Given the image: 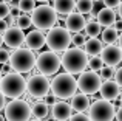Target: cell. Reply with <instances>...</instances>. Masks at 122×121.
I'll return each mask as SVG.
<instances>
[{
	"instance_id": "18",
	"label": "cell",
	"mask_w": 122,
	"mask_h": 121,
	"mask_svg": "<svg viewBox=\"0 0 122 121\" xmlns=\"http://www.w3.org/2000/svg\"><path fill=\"white\" fill-rule=\"evenodd\" d=\"M96 20L101 23V27H113L114 22H116V12L113 11V8H102L99 9L97 16H96Z\"/></svg>"
},
{
	"instance_id": "41",
	"label": "cell",
	"mask_w": 122,
	"mask_h": 121,
	"mask_svg": "<svg viewBox=\"0 0 122 121\" xmlns=\"http://www.w3.org/2000/svg\"><path fill=\"white\" fill-rule=\"evenodd\" d=\"M117 8H119V9H117V12H119V17L122 19V0H121V3H119V6H117Z\"/></svg>"
},
{
	"instance_id": "4",
	"label": "cell",
	"mask_w": 122,
	"mask_h": 121,
	"mask_svg": "<svg viewBox=\"0 0 122 121\" xmlns=\"http://www.w3.org/2000/svg\"><path fill=\"white\" fill-rule=\"evenodd\" d=\"M9 65L17 73H28L36 67V55L30 48H15L9 56Z\"/></svg>"
},
{
	"instance_id": "45",
	"label": "cell",
	"mask_w": 122,
	"mask_h": 121,
	"mask_svg": "<svg viewBox=\"0 0 122 121\" xmlns=\"http://www.w3.org/2000/svg\"><path fill=\"white\" fill-rule=\"evenodd\" d=\"M0 121H5V116H2V115H0Z\"/></svg>"
},
{
	"instance_id": "17",
	"label": "cell",
	"mask_w": 122,
	"mask_h": 121,
	"mask_svg": "<svg viewBox=\"0 0 122 121\" xmlns=\"http://www.w3.org/2000/svg\"><path fill=\"white\" fill-rule=\"evenodd\" d=\"M25 44L30 50H40L45 45V34L42 33V30H34L25 36Z\"/></svg>"
},
{
	"instance_id": "21",
	"label": "cell",
	"mask_w": 122,
	"mask_h": 121,
	"mask_svg": "<svg viewBox=\"0 0 122 121\" xmlns=\"http://www.w3.org/2000/svg\"><path fill=\"white\" fill-rule=\"evenodd\" d=\"M83 47H85V53L88 56H99L104 48V42L99 40L97 37H90L88 40H85Z\"/></svg>"
},
{
	"instance_id": "7",
	"label": "cell",
	"mask_w": 122,
	"mask_h": 121,
	"mask_svg": "<svg viewBox=\"0 0 122 121\" xmlns=\"http://www.w3.org/2000/svg\"><path fill=\"white\" fill-rule=\"evenodd\" d=\"M31 106L28 101L23 99H11L5 104V120L8 121H30Z\"/></svg>"
},
{
	"instance_id": "20",
	"label": "cell",
	"mask_w": 122,
	"mask_h": 121,
	"mask_svg": "<svg viewBox=\"0 0 122 121\" xmlns=\"http://www.w3.org/2000/svg\"><path fill=\"white\" fill-rule=\"evenodd\" d=\"M53 8L56 9L57 14H60V16H68L70 12L74 11V8H76V0H54Z\"/></svg>"
},
{
	"instance_id": "26",
	"label": "cell",
	"mask_w": 122,
	"mask_h": 121,
	"mask_svg": "<svg viewBox=\"0 0 122 121\" xmlns=\"http://www.w3.org/2000/svg\"><path fill=\"white\" fill-rule=\"evenodd\" d=\"M34 8H36V0H19V9L22 12L30 14L34 11Z\"/></svg>"
},
{
	"instance_id": "29",
	"label": "cell",
	"mask_w": 122,
	"mask_h": 121,
	"mask_svg": "<svg viewBox=\"0 0 122 121\" xmlns=\"http://www.w3.org/2000/svg\"><path fill=\"white\" fill-rule=\"evenodd\" d=\"M99 72H101L99 75H101L102 81H107V79H113L114 78V72H116V70H114L113 67H110V65H105V67H102Z\"/></svg>"
},
{
	"instance_id": "27",
	"label": "cell",
	"mask_w": 122,
	"mask_h": 121,
	"mask_svg": "<svg viewBox=\"0 0 122 121\" xmlns=\"http://www.w3.org/2000/svg\"><path fill=\"white\" fill-rule=\"evenodd\" d=\"M31 25H33V22H31V17L26 14V12H23V14H20L17 17V27L22 28V30H26V28H30Z\"/></svg>"
},
{
	"instance_id": "38",
	"label": "cell",
	"mask_w": 122,
	"mask_h": 121,
	"mask_svg": "<svg viewBox=\"0 0 122 121\" xmlns=\"http://www.w3.org/2000/svg\"><path fill=\"white\" fill-rule=\"evenodd\" d=\"M114 118H116L117 121H122V106L116 110V113H114Z\"/></svg>"
},
{
	"instance_id": "22",
	"label": "cell",
	"mask_w": 122,
	"mask_h": 121,
	"mask_svg": "<svg viewBox=\"0 0 122 121\" xmlns=\"http://www.w3.org/2000/svg\"><path fill=\"white\" fill-rule=\"evenodd\" d=\"M50 113V106H48L45 101H37L31 106V115L37 120H43L48 116Z\"/></svg>"
},
{
	"instance_id": "2",
	"label": "cell",
	"mask_w": 122,
	"mask_h": 121,
	"mask_svg": "<svg viewBox=\"0 0 122 121\" xmlns=\"http://www.w3.org/2000/svg\"><path fill=\"white\" fill-rule=\"evenodd\" d=\"M0 90L5 95V98H11V99L20 98L26 90V79L22 76V73H17L12 70L2 78Z\"/></svg>"
},
{
	"instance_id": "9",
	"label": "cell",
	"mask_w": 122,
	"mask_h": 121,
	"mask_svg": "<svg viewBox=\"0 0 122 121\" xmlns=\"http://www.w3.org/2000/svg\"><path fill=\"white\" fill-rule=\"evenodd\" d=\"M60 65V58L56 55V51L50 50V51H43L40 53L39 56L36 58V67L39 70V73L45 76H51V75H56L59 72Z\"/></svg>"
},
{
	"instance_id": "25",
	"label": "cell",
	"mask_w": 122,
	"mask_h": 121,
	"mask_svg": "<svg viewBox=\"0 0 122 121\" xmlns=\"http://www.w3.org/2000/svg\"><path fill=\"white\" fill-rule=\"evenodd\" d=\"M94 8V2L93 0H77L76 2V9L82 14H90Z\"/></svg>"
},
{
	"instance_id": "14",
	"label": "cell",
	"mask_w": 122,
	"mask_h": 121,
	"mask_svg": "<svg viewBox=\"0 0 122 121\" xmlns=\"http://www.w3.org/2000/svg\"><path fill=\"white\" fill-rule=\"evenodd\" d=\"M86 25V19L83 17L82 12H70L65 19V27L70 33H81Z\"/></svg>"
},
{
	"instance_id": "37",
	"label": "cell",
	"mask_w": 122,
	"mask_h": 121,
	"mask_svg": "<svg viewBox=\"0 0 122 121\" xmlns=\"http://www.w3.org/2000/svg\"><path fill=\"white\" fill-rule=\"evenodd\" d=\"M8 28H9V25H8V22H6L5 20V19H0V33H5V31L6 30H8Z\"/></svg>"
},
{
	"instance_id": "19",
	"label": "cell",
	"mask_w": 122,
	"mask_h": 121,
	"mask_svg": "<svg viewBox=\"0 0 122 121\" xmlns=\"http://www.w3.org/2000/svg\"><path fill=\"white\" fill-rule=\"evenodd\" d=\"M71 107L76 112H85L90 107V98L85 93H74L71 96Z\"/></svg>"
},
{
	"instance_id": "51",
	"label": "cell",
	"mask_w": 122,
	"mask_h": 121,
	"mask_svg": "<svg viewBox=\"0 0 122 121\" xmlns=\"http://www.w3.org/2000/svg\"><path fill=\"white\" fill-rule=\"evenodd\" d=\"M121 62H122V60H121Z\"/></svg>"
},
{
	"instance_id": "8",
	"label": "cell",
	"mask_w": 122,
	"mask_h": 121,
	"mask_svg": "<svg viewBox=\"0 0 122 121\" xmlns=\"http://www.w3.org/2000/svg\"><path fill=\"white\" fill-rule=\"evenodd\" d=\"M114 104L107 99H96L88 107V116L91 121H113L114 118Z\"/></svg>"
},
{
	"instance_id": "3",
	"label": "cell",
	"mask_w": 122,
	"mask_h": 121,
	"mask_svg": "<svg viewBox=\"0 0 122 121\" xmlns=\"http://www.w3.org/2000/svg\"><path fill=\"white\" fill-rule=\"evenodd\" d=\"M77 90V79L71 73H59L51 81V92L56 98L68 99Z\"/></svg>"
},
{
	"instance_id": "5",
	"label": "cell",
	"mask_w": 122,
	"mask_h": 121,
	"mask_svg": "<svg viewBox=\"0 0 122 121\" xmlns=\"http://www.w3.org/2000/svg\"><path fill=\"white\" fill-rule=\"evenodd\" d=\"M31 22L37 30H50L57 23V12L48 5L36 6L34 11L31 12Z\"/></svg>"
},
{
	"instance_id": "49",
	"label": "cell",
	"mask_w": 122,
	"mask_h": 121,
	"mask_svg": "<svg viewBox=\"0 0 122 121\" xmlns=\"http://www.w3.org/2000/svg\"><path fill=\"white\" fill-rule=\"evenodd\" d=\"M33 121H42V120H37V118H36V120H33Z\"/></svg>"
},
{
	"instance_id": "35",
	"label": "cell",
	"mask_w": 122,
	"mask_h": 121,
	"mask_svg": "<svg viewBox=\"0 0 122 121\" xmlns=\"http://www.w3.org/2000/svg\"><path fill=\"white\" fill-rule=\"evenodd\" d=\"M114 81L119 84V87H122V67H119V68L114 72Z\"/></svg>"
},
{
	"instance_id": "12",
	"label": "cell",
	"mask_w": 122,
	"mask_h": 121,
	"mask_svg": "<svg viewBox=\"0 0 122 121\" xmlns=\"http://www.w3.org/2000/svg\"><path fill=\"white\" fill-rule=\"evenodd\" d=\"M3 44H6L9 48H19L20 45H23L25 44L23 30L19 27H9L3 33Z\"/></svg>"
},
{
	"instance_id": "31",
	"label": "cell",
	"mask_w": 122,
	"mask_h": 121,
	"mask_svg": "<svg viewBox=\"0 0 122 121\" xmlns=\"http://www.w3.org/2000/svg\"><path fill=\"white\" fill-rule=\"evenodd\" d=\"M9 56H11V53L8 51V50H5V48H2L0 47V64H9Z\"/></svg>"
},
{
	"instance_id": "33",
	"label": "cell",
	"mask_w": 122,
	"mask_h": 121,
	"mask_svg": "<svg viewBox=\"0 0 122 121\" xmlns=\"http://www.w3.org/2000/svg\"><path fill=\"white\" fill-rule=\"evenodd\" d=\"M70 121H91V120H90V116H86L83 112H77V113H74V115L70 116Z\"/></svg>"
},
{
	"instance_id": "47",
	"label": "cell",
	"mask_w": 122,
	"mask_h": 121,
	"mask_svg": "<svg viewBox=\"0 0 122 121\" xmlns=\"http://www.w3.org/2000/svg\"><path fill=\"white\" fill-rule=\"evenodd\" d=\"M2 78H3V76H2V70H0V81H2Z\"/></svg>"
},
{
	"instance_id": "16",
	"label": "cell",
	"mask_w": 122,
	"mask_h": 121,
	"mask_svg": "<svg viewBox=\"0 0 122 121\" xmlns=\"http://www.w3.org/2000/svg\"><path fill=\"white\" fill-rule=\"evenodd\" d=\"M53 118L57 120V121H65V120H70V116L73 115V107L71 104L65 103V101H56L53 104Z\"/></svg>"
},
{
	"instance_id": "24",
	"label": "cell",
	"mask_w": 122,
	"mask_h": 121,
	"mask_svg": "<svg viewBox=\"0 0 122 121\" xmlns=\"http://www.w3.org/2000/svg\"><path fill=\"white\" fill-rule=\"evenodd\" d=\"M85 34L88 37H97L99 34L102 33V27H101V23H99L97 20H90V22H86V25H85Z\"/></svg>"
},
{
	"instance_id": "42",
	"label": "cell",
	"mask_w": 122,
	"mask_h": 121,
	"mask_svg": "<svg viewBox=\"0 0 122 121\" xmlns=\"http://www.w3.org/2000/svg\"><path fill=\"white\" fill-rule=\"evenodd\" d=\"M117 40H119V48L122 50V31H121V34H119V37H117Z\"/></svg>"
},
{
	"instance_id": "34",
	"label": "cell",
	"mask_w": 122,
	"mask_h": 121,
	"mask_svg": "<svg viewBox=\"0 0 122 121\" xmlns=\"http://www.w3.org/2000/svg\"><path fill=\"white\" fill-rule=\"evenodd\" d=\"M104 2V5L107 6V8H117L119 6V3H121V0H102Z\"/></svg>"
},
{
	"instance_id": "46",
	"label": "cell",
	"mask_w": 122,
	"mask_h": 121,
	"mask_svg": "<svg viewBox=\"0 0 122 121\" xmlns=\"http://www.w3.org/2000/svg\"><path fill=\"white\" fill-rule=\"evenodd\" d=\"M119 98H121V103H122V92L119 93Z\"/></svg>"
},
{
	"instance_id": "6",
	"label": "cell",
	"mask_w": 122,
	"mask_h": 121,
	"mask_svg": "<svg viewBox=\"0 0 122 121\" xmlns=\"http://www.w3.org/2000/svg\"><path fill=\"white\" fill-rule=\"evenodd\" d=\"M45 44L53 51H65L71 44V34L66 28L62 27H53L50 28L48 34L45 36Z\"/></svg>"
},
{
	"instance_id": "13",
	"label": "cell",
	"mask_w": 122,
	"mask_h": 121,
	"mask_svg": "<svg viewBox=\"0 0 122 121\" xmlns=\"http://www.w3.org/2000/svg\"><path fill=\"white\" fill-rule=\"evenodd\" d=\"M101 58H102V60H104L105 65L116 67V65H119L121 60H122V50L119 48V47L110 44V45H107V47L102 48Z\"/></svg>"
},
{
	"instance_id": "44",
	"label": "cell",
	"mask_w": 122,
	"mask_h": 121,
	"mask_svg": "<svg viewBox=\"0 0 122 121\" xmlns=\"http://www.w3.org/2000/svg\"><path fill=\"white\" fill-rule=\"evenodd\" d=\"M2 2H5V3H11L12 0H2Z\"/></svg>"
},
{
	"instance_id": "50",
	"label": "cell",
	"mask_w": 122,
	"mask_h": 121,
	"mask_svg": "<svg viewBox=\"0 0 122 121\" xmlns=\"http://www.w3.org/2000/svg\"><path fill=\"white\" fill-rule=\"evenodd\" d=\"M93 2H101V0H93Z\"/></svg>"
},
{
	"instance_id": "23",
	"label": "cell",
	"mask_w": 122,
	"mask_h": 121,
	"mask_svg": "<svg viewBox=\"0 0 122 121\" xmlns=\"http://www.w3.org/2000/svg\"><path fill=\"white\" fill-rule=\"evenodd\" d=\"M117 37H119V31L114 27H105V30L102 31V42L107 45L117 42Z\"/></svg>"
},
{
	"instance_id": "10",
	"label": "cell",
	"mask_w": 122,
	"mask_h": 121,
	"mask_svg": "<svg viewBox=\"0 0 122 121\" xmlns=\"http://www.w3.org/2000/svg\"><path fill=\"white\" fill-rule=\"evenodd\" d=\"M102 84V78L101 75L94 72V70H90V72H85L83 70L82 73H79L77 78V88L85 95H94L99 92Z\"/></svg>"
},
{
	"instance_id": "48",
	"label": "cell",
	"mask_w": 122,
	"mask_h": 121,
	"mask_svg": "<svg viewBox=\"0 0 122 121\" xmlns=\"http://www.w3.org/2000/svg\"><path fill=\"white\" fill-rule=\"evenodd\" d=\"M36 2H48V0H36Z\"/></svg>"
},
{
	"instance_id": "32",
	"label": "cell",
	"mask_w": 122,
	"mask_h": 121,
	"mask_svg": "<svg viewBox=\"0 0 122 121\" xmlns=\"http://www.w3.org/2000/svg\"><path fill=\"white\" fill-rule=\"evenodd\" d=\"M11 12V8H9V5L8 3H5V2H0V19H5L6 16Z\"/></svg>"
},
{
	"instance_id": "15",
	"label": "cell",
	"mask_w": 122,
	"mask_h": 121,
	"mask_svg": "<svg viewBox=\"0 0 122 121\" xmlns=\"http://www.w3.org/2000/svg\"><path fill=\"white\" fill-rule=\"evenodd\" d=\"M119 88H121V87H119V84H117L116 81L107 79V81H102L99 92H101V96L104 98V99H107V101H114L117 96H119V93H121Z\"/></svg>"
},
{
	"instance_id": "43",
	"label": "cell",
	"mask_w": 122,
	"mask_h": 121,
	"mask_svg": "<svg viewBox=\"0 0 122 121\" xmlns=\"http://www.w3.org/2000/svg\"><path fill=\"white\" fill-rule=\"evenodd\" d=\"M2 44H3V34L0 33V47H2Z\"/></svg>"
},
{
	"instance_id": "28",
	"label": "cell",
	"mask_w": 122,
	"mask_h": 121,
	"mask_svg": "<svg viewBox=\"0 0 122 121\" xmlns=\"http://www.w3.org/2000/svg\"><path fill=\"white\" fill-rule=\"evenodd\" d=\"M88 67H90V70L99 72L104 67V60H102L101 56H91V59H88Z\"/></svg>"
},
{
	"instance_id": "39",
	"label": "cell",
	"mask_w": 122,
	"mask_h": 121,
	"mask_svg": "<svg viewBox=\"0 0 122 121\" xmlns=\"http://www.w3.org/2000/svg\"><path fill=\"white\" fill-rule=\"evenodd\" d=\"M5 109V95L2 93V90H0V110Z\"/></svg>"
},
{
	"instance_id": "30",
	"label": "cell",
	"mask_w": 122,
	"mask_h": 121,
	"mask_svg": "<svg viewBox=\"0 0 122 121\" xmlns=\"http://www.w3.org/2000/svg\"><path fill=\"white\" fill-rule=\"evenodd\" d=\"M86 34L85 33H74V36H71V44L74 47H82L86 40Z\"/></svg>"
},
{
	"instance_id": "11",
	"label": "cell",
	"mask_w": 122,
	"mask_h": 121,
	"mask_svg": "<svg viewBox=\"0 0 122 121\" xmlns=\"http://www.w3.org/2000/svg\"><path fill=\"white\" fill-rule=\"evenodd\" d=\"M26 90L33 98L40 99V98H43L45 95L51 90V81L45 75H42V73L40 75L39 73H37V75H33L26 81Z\"/></svg>"
},
{
	"instance_id": "40",
	"label": "cell",
	"mask_w": 122,
	"mask_h": 121,
	"mask_svg": "<svg viewBox=\"0 0 122 121\" xmlns=\"http://www.w3.org/2000/svg\"><path fill=\"white\" fill-rule=\"evenodd\" d=\"M114 28H116L117 31H122V19L117 20V22H114Z\"/></svg>"
},
{
	"instance_id": "1",
	"label": "cell",
	"mask_w": 122,
	"mask_h": 121,
	"mask_svg": "<svg viewBox=\"0 0 122 121\" xmlns=\"http://www.w3.org/2000/svg\"><path fill=\"white\" fill-rule=\"evenodd\" d=\"M60 62H62V65H63L66 73L79 75L88 65V55L85 53V50H81L79 47L66 48L63 56H62V59H60Z\"/></svg>"
},
{
	"instance_id": "36",
	"label": "cell",
	"mask_w": 122,
	"mask_h": 121,
	"mask_svg": "<svg viewBox=\"0 0 122 121\" xmlns=\"http://www.w3.org/2000/svg\"><path fill=\"white\" fill-rule=\"evenodd\" d=\"M43 98H45V103H46L48 106H53V104L56 103V96H54V95H48V93H46Z\"/></svg>"
}]
</instances>
